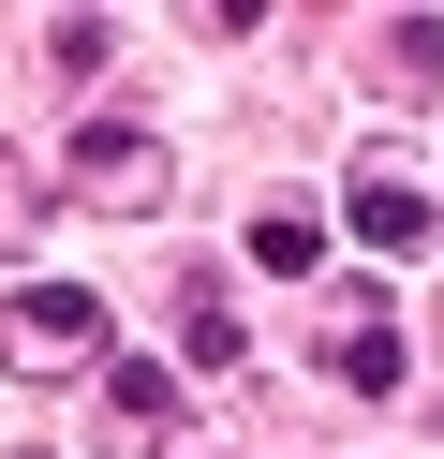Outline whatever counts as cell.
I'll return each mask as SVG.
<instances>
[{"mask_svg": "<svg viewBox=\"0 0 444 459\" xmlns=\"http://www.w3.org/2000/svg\"><path fill=\"white\" fill-rule=\"evenodd\" d=\"M0 341H15L30 370H89L104 356V297H89V281H30V297L0 311Z\"/></svg>", "mask_w": 444, "mask_h": 459, "instance_id": "cell-1", "label": "cell"}, {"mask_svg": "<svg viewBox=\"0 0 444 459\" xmlns=\"http://www.w3.org/2000/svg\"><path fill=\"white\" fill-rule=\"evenodd\" d=\"M341 222H355V238H370V252H430V193H414L400 163H370V178L341 193Z\"/></svg>", "mask_w": 444, "mask_h": 459, "instance_id": "cell-2", "label": "cell"}, {"mask_svg": "<svg viewBox=\"0 0 444 459\" xmlns=\"http://www.w3.org/2000/svg\"><path fill=\"white\" fill-rule=\"evenodd\" d=\"M74 178L89 193H163V149L148 134H74Z\"/></svg>", "mask_w": 444, "mask_h": 459, "instance_id": "cell-3", "label": "cell"}, {"mask_svg": "<svg viewBox=\"0 0 444 459\" xmlns=\"http://www.w3.org/2000/svg\"><path fill=\"white\" fill-rule=\"evenodd\" d=\"M311 252H326V222H296V208H266V222H252V267H266V281H296Z\"/></svg>", "mask_w": 444, "mask_h": 459, "instance_id": "cell-4", "label": "cell"}, {"mask_svg": "<svg viewBox=\"0 0 444 459\" xmlns=\"http://www.w3.org/2000/svg\"><path fill=\"white\" fill-rule=\"evenodd\" d=\"M341 385H355V400L400 385V326H355V341H341Z\"/></svg>", "mask_w": 444, "mask_h": 459, "instance_id": "cell-5", "label": "cell"}, {"mask_svg": "<svg viewBox=\"0 0 444 459\" xmlns=\"http://www.w3.org/2000/svg\"><path fill=\"white\" fill-rule=\"evenodd\" d=\"M104 400H118V415H163L178 370H163V356H118V370H104Z\"/></svg>", "mask_w": 444, "mask_h": 459, "instance_id": "cell-6", "label": "cell"}, {"mask_svg": "<svg viewBox=\"0 0 444 459\" xmlns=\"http://www.w3.org/2000/svg\"><path fill=\"white\" fill-rule=\"evenodd\" d=\"M178 356H193V370H237V311H178Z\"/></svg>", "mask_w": 444, "mask_h": 459, "instance_id": "cell-7", "label": "cell"}]
</instances>
